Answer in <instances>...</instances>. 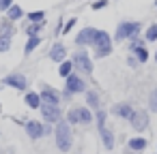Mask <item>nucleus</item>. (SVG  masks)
Listing matches in <instances>:
<instances>
[{
	"label": "nucleus",
	"mask_w": 157,
	"mask_h": 154,
	"mask_svg": "<svg viewBox=\"0 0 157 154\" xmlns=\"http://www.w3.org/2000/svg\"><path fill=\"white\" fill-rule=\"evenodd\" d=\"M56 145L63 150V152H69L71 150V131H69V124L67 122H58L56 126Z\"/></svg>",
	"instance_id": "f257e3e1"
},
{
	"label": "nucleus",
	"mask_w": 157,
	"mask_h": 154,
	"mask_svg": "<svg viewBox=\"0 0 157 154\" xmlns=\"http://www.w3.org/2000/svg\"><path fill=\"white\" fill-rule=\"evenodd\" d=\"M95 56L97 58H103V56H108L110 52H112V41H110V37L105 34V32H97V39H95Z\"/></svg>",
	"instance_id": "f03ea898"
},
{
	"label": "nucleus",
	"mask_w": 157,
	"mask_h": 154,
	"mask_svg": "<svg viewBox=\"0 0 157 154\" xmlns=\"http://www.w3.org/2000/svg\"><path fill=\"white\" fill-rule=\"evenodd\" d=\"M138 30H140V24H136V22H125V24H121V26L116 28V41L131 39L133 34H138Z\"/></svg>",
	"instance_id": "7ed1b4c3"
},
{
	"label": "nucleus",
	"mask_w": 157,
	"mask_h": 154,
	"mask_svg": "<svg viewBox=\"0 0 157 154\" xmlns=\"http://www.w3.org/2000/svg\"><path fill=\"white\" fill-rule=\"evenodd\" d=\"M73 66H78V69L84 71V73H90V71H93V62H90V58H88L84 52H78V54L73 56Z\"/></svg>",
	"instance_id": "20e7f679"
},
{
	"label": "nucleus",
	"mask_w": 157,
	"mask_h": 154,
	"mask_svg": "<svg viewBox=\"0 0 157 154\" xmlns=\"http://www.w3.org/2000/svg\"><path fill=\"white\" fill-rule=\"evenodd\" d=\"M67 118H69V122H71V124H78V122H90V120H93L90 111H88V109H84V107H82V109H71Z\"/></svg>",
	"instance_id": "39448f33"
},
{
	"label": "nucleus",
	"mask_w": 157,
	"mask_h": 154,
	"mask_svg": "<svg viewBox=\"0 0 157 154\" xmlns=\"http://www.w3.org/2000/svg\"><path fill=\"white\" fill-rule=\"evenodd\" d=\"M131 126H133L136 131H144V128L148 126V116H146V111H133V116H131Z\"/></svg>",
	"instance_id": "423d86ee"
},
{
	"label": "nucleus",
	"mask_w": 157,
	"mask_h": 154,
	"mask_svg": "<svg viewBox=\"0 0 157 154\" xmlns=\"http://www.w3.org/2000/svg\"><path fill=\"white\" fill-rule=\"evenodd\" d=\"M41 113L48 122H60V109L54 105H41Z\"/></svg>",
	"instance_id": "0eeeda50"
},
{
	"label": "nucleus",
	"mask_w": 157,
	"mask_h": 154,
	"mask_svg": "<svg viewBox=\"0 0 157 154\" xmlns=\"http://www.w3.org/2000/svg\"><path fill=\"white\" fill-rule=\"evenodd\" d=\"M97 32L99 30H95V28H84L78 37H75V41L80 43V45H86V43H95V39H97Z\"/></svg>",
	"instance_id": "6e6552de"
},
{
	"label": "nucleus",
	"mask_w": 157,
	"mask_h": 154,
	"mask_svg": "<svg viewBox=\"0 0 157 154\" xmlns=\"http://www.w3.org/2000/svg\"><path fill=\"white\" fill-rule=\"evenodd\" d=\"M39 96H41V105H54V107H58V92H54L52 88H45Z\"/></svg>",
	"instance_id": "1a4fd4ad"
},
{
	"label": "nucleus",
	"mask_w": 157,
	"mask_h": 154,
	"mask_svg": "<svg viewBox=\"0 0 157 154\" xmlns=\"http://www.w3.org/2000/svg\"><path fill=\"white\" fill-rule=\"evenodd\" d=\"M5 86H13V88H17V90H24L26 88V77L24 75H9V77H5Z\"/></svg>",
	"instance_id": "9d476101"
},
{
	"label": "nucleus",
	"mask_w": 157,
	"mask_h": 154,
	"mask_svg": "<svg viewBox=\"0 0 157 154\" xmlns=\"http://www.w3.org/2000/svg\"><path fill=\"white\" fill-rule=\"evenodd\" d=\"M67 90L69 92H82L84 90V81L80 77H75V75H69L67 77Z\"/></svg>",
	"instance_id": "9b49d317"
},
{
	"label": "nucleus",
	"mask_w": 157,
	"mask_h": 154,
	"mask_svg": "<svg viewBox=\"0 0 157 154\" xmlns=\"http://www.w3.org/2000/svg\"><path fill=\"white\" fill-rule=\"evenodd\" d=\"M26 131H28V135H30L33 139H37V137L43 135V126H41L39 122H35V120H30V122L26 124Z\"/></svg>",
	"instance_id": "f8f14e48"
},
{
	"label": "nucleus",
	"mask_w": 157,
	"mask_h": 154,
	"mask_svg": "<svg viewBox=\"0 0 157 154\" xmlns=\"http://www.w3.org/2000/svg\"><path fill=\"white\" fill-rule=\"evenodd\" d=\"M114 113H116V116H123V118H129V120H131V116H133V109H131L127 103H123V105H116V107H114Z\"/></svg>",
	"instance_id": "ddd939ff"
},
{
	"label": "nucleus",
	"mask_w": 157,
	"mask_h": 154,
	"mask_svg": "<svg viewBox=\"0 0 157 154\" xmlns=\"http://www.w3.org/2000/svg\"><path fill=\"white\" fill-rule=\"evenodd\" d=\"M50 58H52V60H56V62L65 60V47H63V45H54V47H52V52H50Z\"/></svg>",
	"instance_id": "4468645a"
},
{
	"label": "nucleus",
	"mask_w": 157,
	"mask_h": 154,
	"mask_svg": "<svg viewBox=\"0 0 157 154\" xmlns=\"http://www.w3.org/2000/svg\"><path fill=\"white\" fill-rule=\"evenodd\" d=\"M26 105H28V107H33V109L41 107V96H39V94H35V92L26 94Z\"/></svg>",
	"instance_id": "2eb2a0df"
},
{
	"label": "nucleus",
	"mask_w": 157,
	"mask_h": 154,
	"mask_svg": "<svg viewBox=\"0 0 157 154\" xmlns=\"http://www.w3.org/2000/svg\"><path fill=\"white\" fill-rule=\"evenodd\" d=\"M22 15H24V11H22L20 7H11V9L7 11V20H9V22H15V20H20Z\"/></svg>",
	"instance_id": "dca6fc26"
},
{
	"label": "nucleus",
	"mask_w": 157,
	"mask_h": 154,
	"mask_svg": "<svg viewBox=\"0 0 157 154\" xmlns=\"http://www.w3.org/2000/svg\"><path fill=\"white\" fill-rule=\"evenodd\" d=\"M0 37L11 39V22H9V20H5L2 24H0Z\"/></svg>",
	"instance_id": "f3484780"
},
{
	"label": "nucleus",
	"mask_w": 157,
	"mask_h": 154,
	"mask_svg": "<svg viewBox=\"0 0 157 154\" xmlns=\"http://www.w3.org/2000/svg\"><path fill=\"white\" fill-rule=\"evenodd\" d=\"M99 133H101V139H103V143H105V148L110 150V148L114 145V141H112V135H110V131H108V128H101Z\"/></svg>",
	"instance_id": "a211bd4d"
},
{
	"label": "nucleus",
	"mask_w": 157,
	"mask_h": 154,
	"mask_svg": "<svg viewBox=\"0 0 157 154\" xmlns=\"http://www.w3.org/2000/svg\"><path fill=\"white\" fill-rule=\"evenodd\" d=\"M39 43H41V39H39V37H30V41L26 43V54H30V52H35Z\"/></svg>",
	"instance_id": "6ab92c4d"
},
{
	"label": "nucleus",
	"mask_w": 157,
	"mask_h": 154,
	"mask_svg": "<svg viewBox=\"0 0 157 154\" xmlns=\"http://www.w3.org/2000/svg\"><path fill=\"white\" fill-rule=\"evenodd\" d=\"M144 145H146V139H131L129 141L131 150H144Z\"/></svg>",
	"instance_id": "aec40b11"
},
{
	"label": "nucleus",
	"mask_w": 157,
	"mask_h": 154,
	"mask_svg": "<svg viewBox=\"0 0 157 154\" xmlns=\"http://www.w3.org/2000/svg\"><path fill=\"white\" fill-rule=\"evenodd\" d=\"M133 52H136V56H138V60H140V62H146V60H148V54H146V49H144V47H136Z\"/></svg>",
	"instance_id": "412c9836"
},
{
	"label": "nucleus",
	"mask_w": 157,
	"mask_h": 154,
	"mask_svg": "<svg viewBox=\"0 0 157 154\" xmlns=\"http://www.w3.org/2000/svg\"><path fill=\"white\" fill-rule=\"evenodd\" d=\"M71 69H73V62H63L60 75H63V77H69V75H71Z\"/></svg>",
	"instance_id": "4be33fe9"
},
{
	"label": "nucleus",
	"mask_w": 157,
	"mask_h": 154,
	"mask_svg": "<svg viewBox=\"0 0 157 154\" xmlns=\"http://www.w3.org/2000/svg\"><path fill=\"white\" fill-rule=\"evenodd\" d=\"M43 11H33V13H28V20L30 22H43Z\"/></svg>",
	"instance_id": "5701e85b"
},
{
	"label": "nucleus",
	"mask_w": 157,
	"mask_h": 154,
	"mask_svg": "<svg viewBox=\"0 0 157 154\" xmlns=\"http://www.w3.org/2000/svg\"><path fill=\"white\" fill-rule=\"evenodd\" d=\"M88 105H90V107H95V109L99 107V98H97V94H95V92H88Z\"/></svg>",
	"instance_id": "b1692460"
},
{
	"label": "nucleus",
	"mask_w": 157,
	"mask_h": 154,
	"mask_svg": "<svg viewBox=\"0 0 157 154\" xmlns=\"http://www.w3.org/2000/svg\"><path fill=\"white\" fill-rule=\"evenodd\" d=\"M146 39H148V41H155V39H157V24L146 30Z\"/></svg>",
	"instance_id": "393cba45"
},
{
	"label": "nucleus",
	"mask_w": 157,
	"mask_h": 154,
	"mask_svg": "<svg viewBox=\"0 0 157 154\" xmlns=\"http://www.w3.org/2000/svg\"><path fill=\"white\" fill-rule=\"evenodd\" d=\"M11 47V39H5V37H0V52H7Z\"/></svg>",
	"instance_id": "a878e982"
},
{
	"label": "nucleus",
	"mask_w": 157,
	"mask_h": 154,
	"mask_svg": "<svg viewBox=\"0 0 157 154\" xmlns=\"http://www.w3.org/2000/svg\"><path fill=\"white\" fill-rule=\"evenodd\" d=\"M11 7H13L11 0H0V11H9Z\"/></svg>",
	"instance_id": "bb28decb"
},
{
	"label": "nucleus",
	"mask_w": 157,
	"mask_h": 154,
	"mask_svg": "<svg viewBox=\"0 0 157 154\" xmlns=\"http://www.w3.org/2000/svg\"><path fill=\"white\" fill-rule=\"evenodd\" d=\"M151 109H153V111H157V90L151 94Z\"/></svg>",
	"instance_id": "cd10ccee"
},
{
	"label": "nucleus",
	"mask_w": 157,
	"mask_h": 154,
	"mask_svg": "<svg viewBox=\"0 0 157 154\" xmlns=\"http://www.w3.org/2000/svg\"><path fill=\"white\" fill-rule=\"evenodd\" d=\"M73 26H75V20H73V17H71V20H69V22H67V24H65V28H63V32H69V30H71V28H73Z\"/></svg>",
	"instance_id": "c85d7f7f"
},
{
	"label": "nucleus",
	"mask_w": 157,
	"mask_h": 154,
	"mask_svg": "<svg viewBox=\"0 0 157 154\" xmlns=\"http://www.w3.org/2000/svg\"><path fill=\"white\" fill-rule=\"evenodd\" d=\"M105 5H108V0H99V2H95V5H93V9H103Z\"/></svg>",
	"instance_id": "c756f323"
},
{
	"label": "nucleus",
	"mask_w": 157,
	"mask_h": 154,
	"mask_svg": "<svg viewBox=\"0 0 157 154\" xmlns=\"http://www.w3.org/2000/svg\"><path fill=\"white\" fill-rule=\"evenodd\" d=\"M155 60H157V54H155Z\"/></svg>",
	"instance_id": "7c9ffc66"
}]
</instances>
